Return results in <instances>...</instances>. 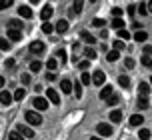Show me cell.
Returning a JSON list of instances; mask_svg holds the SVG:
<instances>
[{"mask_svg": "<svg viewBox=\"0 0 152 140\" xmlns=\"http://www.w3.org/2000/svg\"><path fill=\"white\" fill-rule=\"evenodd\" d=\"M2 86H4V78L0 76V88H2Z\"/></svg>", "mask_w": 152, "mask_h": 140, "instance_id": "cell-52", "label": "cell"}, {"mask_svg": "<svg viewBox=\"0 0 152 140\" xmlns=\"http://www.w3.org/2000/svg\"><path fill=\"white\" fill-rule=\"evenodd\" d=\"M112 94H114V88L110 84H108V86H102V90H100V98H102V100H108Z\"/></svg>", "mask_w": 152, "mask_h": 140, "instance_id": "cell-9", "label": "cell"}, {"mask_svg": "<svg viewBox=\"0 0 152 140\" xmlns=\"http://www.w3.org/2000/svg\"><path fill=\"white\" fill-rule=\"evenodd\" d=\"M120 58V52H116V50H110V52H106V60L108 62H116Z\"/></svg>", "mask_w": 152, "mask_h": 140, "instance_id": "cell-23", "label": "cell"}, {"mask_svg": "<svg viewBox=\"0 0 152 140\" xmlns=\"http://www.w3.org/2000/svg\"><path fill=\"white\" fill-rule=\"evenodd\" d=\"M32 106L36 108V112H42V110L48 108V100H46V98H42V96H36V98L32 100Z\"/></svg>", "mask_w": 152, "mask_h": 140, "instance_id": "cell-3", "label": "cell"}, {"mask_svg": "<svg viewBox=\"0 0 152 140\" xmlns=\"http://www.w3.org/2000/svg\"><path fill=\"white\" fill-rule=\"evenodd\" d=\"M118 100H120V98H118V94H112V96L108 98V106H114V104H118Z\"/></svg>", "mask_w": 152, "mask_h": 140, "instance_id": "cell-42", "label": "cell"}, {"mask_svg": "<svg viewBox=\"0 0 152 140\" xmlns=\"http://www.w3.org/2000/svg\"><path fill=\"white\" fill-rule=\"evenodd\" d=\"M14 60H6V66H8V68H14Z\"/></svg>", "mask_w": 152, "mask_h": 140, "instance_id": "cell-51", "label": "cell"}, {"mask_svg": "<svg viewBox=\"0 0 152 140\" xmlns=\"http://www.w3.org/2000/svg\"><path fill=\"white\" fill-rule=\"evenodd\" d=\"M138 138L140 140H150V130H148V128H142V130L138 132Z\"/></svg>", "mask_w": 152, "mask_h": 140, "instance_id": "cell-31", "label": "cell"}, {"mask_svg": "<svg viewBox=\"0 0 152 140\" xmlns=\"http://www.w3.org/2000/svg\"><path fill=\"white\" fill-rule=\"evenodd\" d=\"M54 30L60 32V34H64V32L68 30V20H58V22L54 24Z\"/></svg>", "mask_w": 152, "mask_h": 140, "instance_id": "cell-10", "label": "cell"}, {"mask_svg": "<svg viewBox=\"0 0 152 140\" xmlns=\"http://www.w3.org/2000/svg\"><path fill=\"white\" fill-rule=\"evenodd\" d=\"M92 82L96 86H104V82H106V74L102 72V70H96L94 74H92Z\"/></svg>", "mask_w": 152, "mask_h": 140, "instance_id": "cell-5", "label": "cell"}, {"mask_svg": "<svg viewBox=\"0 0 152 140\" xmlns=\"http://www.w3.org/2000/svg\"><path fill=\"white\" fill-rule=\"evenodd\" d=\"M96 130H98V134H100V136H106V138L114 134V128H112L110 124H106V122H100V124L96 126Z\"/></svg>", "mask_w": 152, "mask_h": 140, "instance_id": "cell-2", "label": "cell"}, {"mask_svg": "<svg viewBox=\"0 0 152 140\" xmlns=\"http://www.w3.org/2000/svg\"><path fill=\"white\" fill-rule=\"evenodd\" d=\"M112 16H114V18H120V16H122V10L114 6V8H112Z\"/></svg>", "mask_w": 152, "mask_h": 140, "instance_id": "cell-45", "label": "cell"}, {"mask_svg": "<svg viewBox=\"0 0 152 140\" xmlns=\"http://www.w3.org/2000/svg\"><path fill=\"white\" fill-rule=\"evenodd\" d=\"M136 12H140V16H146L148 14V2H140L136 6Z\"/></svg>", "mask_w": 152, "mask_h": 140, "instance_id": "cell-24", "label": "cell"}, {"mask_svg": "<svg viewBox=\"0 0 152 140\" xmlns=\"http://www.w3.org/2000/svg\"><path fill=\"white\" fill-rule=\"evenodd\" d=\"M10 42H18V40L22 38V32L20 30H8V36H6Z\"/></svg>", "mask_w": 152, "mask_h": 140, "instance_id": "cell-15", "label": "cell"}, {"mask_svg": "<svg viewBox=\"0 0 152 140\" xmlns=\"http://www.w3.org/2000/svg\"><path fill=\"white\" fill-rule=\"evenodd\" d=\"M124 64H126V68H134V60H132V58H126Z\"/></svg>", "mask_w": 152, "mask_h": 140, "instance_id": "cell-48", "label": "cell"}, {"mask_svg": "<svg viewBox=\"0 0 152 140\" xmlns=\"http://www.w3.org/2000/svg\"><path fill=\"white\" fill-rule=\"evenodd\" d=\"M88 64H90L88 60H80V62H78V68L82 70V72H86V68H88Z\"/></svg>", "mask_w": 152, "mask_h": 140, "instance_id": "cell-43", "label": "cell"}, {"mask_svg": "<svg viewBox=\"0 0 152 140\" xmlns=\"http://www.w3.org/2000/svg\"><path fill=\"white\" fill-rule=\"evenodd\" d=\"M40 68H42V62L40 60H32L30 62V72H38Z\"/></svg>", "mask_w": 152, "mask_h": 140, "instance_id": "cell-33", "label": "cell"}, {"mask_svg": "<svg viewBox=\"0 0 152 140\" xmlns=\"http://www.w3.org/2000/svg\"><path fill=\"white\" fill-rule=\"evenodd\" d=\"M84 56H86V60L90 62V60H94V58H96V50H94L92 46H86V48H84Z\"/></svg>", "mask_w": 152, "mask_h": 140, "instance_id": "cell-19", "label": "cell"}, {"mask_svg": "<svg viewBox=\"0 0 152 140\" xmlns=\"http://www.w3.org/2000/svg\"><path fill=\"white\" fill-rule=\"evenodd\" d=\"M56 66H58V60H56V58H48V60H46V68L50 70V72H52Z\"/></svg>", "mask_w": 152, "mask_h": 140, "instance_id": "cell-30", "label": "cell"}, {"mask_svg": "<svg viewBox=\"0 0 152 140\" xmlns=\"http://www.w3.org/2000/svg\"><path fill=\"white\" fill-rule=\"evenodd\" d=\"M18 134H22L24 138H34V130H32L28 124H18V130H16Z\"/></svg>", "mask_w": 152, "mask_h": 140, "instance_id": "cell-4", "label": "cell"}, {"mask_svg": "<svg viewBox=\"0 0 152 140\" xmlns=\"http://www.w3.org/2000/svg\"><path fill=\"white\" fill-rule=\"evenodd\" d=\"M134 40H136V42H146V40H148V32L138 30L136 34H134Z\"/></svg>", "mask_w": 152, "mask_h": 140, "instance_id": "cell-21", "label": "cell"}, {"mask_svg": "<svg viewBox=\"0 0 152 140\" xmlns=\"http://www.w3.org/2000/svg\"><path fill=\"white\" fill-rule=\"evenodd\" d=\"M82 2H74V6H72V12H80V10H82Z\"/></svg>", "mask_w": 152, "mask_h": 140, "instance_id": "cell-44", "label": "cell"}, {"mask_svg": "<svg viewBox=\"0 0 152 140\" xmlns=\"http://www.w3.org/2000/svg\"><path fill=\"white\" fill-rule=\"evenodd\" d=\"M60 90L64 94H70V92H72V82H70V80H66V78H64V80H60Z\"/></svg>", "mask_w": 152, "mask_h": 140, "instance_id": "cell-16", "label": "cell"}, {"mask_svg": "<svg viewBox=\"0 0 152 140\" xmlns=\"http://www.w3.org/2000/svg\"><path fill=\"white\" fill-rule=\"evenodd\" d=\"M20 80H22V84H30V74H22Z\"/></svg>", "mask_w": 152, "mask_h": 140, "instance_id": "cell-46", "label": "cell"}, {"mask_svg": "<svg viewBox=\"0 0 152 140\" xmlns=\"http://www.w3.org/2000/svg\"><path fill=\"white\" fill-rule=\"evenodd\" d=\"M18 14L22 16V18H28V20H30V18H32V10H30V6L22 4V6L18 8Z\"/></svg>", "mask_w": 152, "mask_h": 140, "instance_id": "cell-14", "label": "cell"}, {"mask_svg": "<svg viewBox=\"0 0 152 140\" xmlns=\"http://www.w3.org/2000/svg\"><path fill=\"white\" fill-rule=\"evenodd\" d=\"M0 50H10V40L8 38H0Z\"/></svg>", "mask_w": 152, "mask_h": 140, "instance_id": "cell-37", "label": "cell"}, {"mask_svg": "<svg viewBox=\"0 0 152 140\" xmlns=\"http://www.w3.org/2000/svg\"><path fill=\"white\" fill-rule=\"evenodd\" d=\"M52 30H54V26L50 22H42V32H44V34H50Z\"/></svg>", "mask_w": 152, "mask_h": 140, "instance_id": "cell-38", "label": "cell"}, {"mask_svg": "<svg viewBox=\"0 0 152 140\" xmlns=\"http://www.w3.org/2000/svg\"><path fill=\"white\" fill-rule=\"evenodd\" d=\"M110 120H112V122H120L122 120V112L120 110H112V112H110Z\"/></svg>", "mask_w": 152, "mask_h": 140, "instance_id": "cell-29", "label": "cell"}, {"mask_svg": "<svg viewBox=\"0 0 152 140\" xmlns=\"http://www.w3.org/2000/svg\"><path fill=\"white\" fill-rule=\"evenodd\" d=\"M80 38H82L84 42H86V44H88V46H92V44H94V42H96V38H94V36H92L90 32H86V30H82V32H80Z\"/></svg>", "mask_w": 152, "mask_h": 140, "instance_id": "cell-13", "label": "cell"}, {"mask_svg": "<svg viewBox=\"0 0 152 140\" xmlns=\"http://www.w3.org/2000/svg\"><path fill=\"white\" fill-rule=\"evenodd\" d=\"M92 26H96V28H102V30H104L106 20H102V18H94V20H92Z\"/></svg>", "mask_w": 152, "mask_h": 140, "instance_id": "cell-32", "label": "cell"}, {"mask_svg": "<svg viewBox=\"0 0 152 140\" xmlns=\"http://www.w3.org/2000/svg\"><path fill=\"white\" fill-rule=\"evenodd\" d=\"M52 16V6L50 4H46L42 10H40V18H42V22H48V18Z\"/></svg>", "mask_w": 152, "mask_h": 140, "instance_id": "cell-8", "label": "cell"}, {"mask_svg": "<svg viewBox=\"0 0 152 140\" xmlns=\"http://www.w3.org/2000/svg\"><path fill=\"white\" fill-rule=\"evenodd\" d=\"M8 140H24L22 134H18V132H10L8 134Z\"/></svg>", "mask_w": 152, "mask_h": 140, "instance_id": "cell-41", "label": "cell"}, {"mask_svg": "<svg viewBox=\"0 0 152 140\" xmlns=\"http://www.w3.org/2000/svg\"><path fill=\"white\" fill-rule=\"evenodd\" d=\"M140 62L144 64L146 68H152V58H150V56H142V58H140Z\"/></svg>", "mask_w": 152, "mask_h": 140, "instance_id": "cell-39", "label": "cell"}, {"mask_svg": "<svg viewBox=\"0 0 152 140\" xmlns=\"http://www.w3.org/2000/svg\"><path fill=\"white\" fill-rule=\"evenodd\" d=\"M56 60H58L60 64L66 62V50H64V48H58V52H56Z\"/></svg>", "mask_w": 152, "mask_h": 140, "instance_id": "cell-26", "label": "cell"}, {"mask_svg": "<svg viewBox=\"0 0 152 140\" xmlns=\"http://www.w3.org/2000/svg\"><path fill=\"white\" fill-rule=\"evenodd\" d=\"M118 84H120L122 88H128L130 86V78L126 76V74H120V76H118Z\"/></svg>", "mask_w": 152, "mask_h": 140, "instance_id": "cell-25", "label": "cell"}, {"mask_svg": "<svg viewBox=\"0 0 152 140\" xmlns=\"http://www.w3.org/2000/svg\"><path fill=\"white\" fill-rule=\"evenodd\" d=\"M92 140H102V138H92Z\"/></svg>", "mask_w": 152, "mask_h": 140, "instance_id": "cell-54", "label": "cell"}, {"mask_svg": "<svg viewBox=\"0 0 152 140\" xmlns=\"http://www.w3.org/2000/svg\"><path fill=\"white\" fill-rule=\"evenodd\" d=\"M134 14H136V6L130 4V6H128V16H134Z\"/></svg>", "mask_w": 152, "mask_h": 140, "instance_id": "cell-49", "label": "cell"}, {"mask_svg": "<svg viewBox=\"0 0 152 140\" xmlns=\"http://www.w3.org/2000/svg\"><path fill=\"white\" fill-rule=\"evenodd\" d=\"M12 6V0H0V10H6Z\"/></svg>", "mask_w": 152, "mask_h": 140, "instance_id": "cell-40", "label": "cell"}, {"mask_svg": "<svg viewBox=\"0 0 152 140\" xmlns=\"http://www.w3.org/2000/svg\"><path fill=\"white\" fill-rule=\"evenodd\" d=\"M144 56H152V46L150 44H144Z\"/></svg>", "mask_w": 152, "mask_h": 140, "instance_id": "cell-47", "label": "cell"}, {"mask_svg": "<svg viewBox=\"0 0 152 140\" xmlns=\"http://www.w3.org/2000/svg\"><path fill=\"white\" fill-rule=\"evenodd\" d=\"M118 40H130V32L128 30H118Z\"/></svg>", "mask_w": 152, "mask_h": 140, "instance_id": "cell-35", "label": "cell"}, {"mask_svg": "<svg viewBox=\"0 0 152 140\" xmlns=\"http://www.w3.org/2000/svg\"><path fill=\"white\" fill-rule=\"evenodd\" d=\"M142 122H144L142 114H132V116H130V122H128V124H130V126H140Z\"/></svg>", "mask_w": 152, "mask_h": 140, "instance_id": "cell-17", "label": "cell"}, {"mask_svg": "<svg viewBox=\"0 0 152 140\" xmlns=\"http://www.w3.org/2000/svg\"><path fill=\"white\" fill-rule=\"evenodd\" d=\"M46 100L52 102V104H60V94L56 92L54 88H48V90H46Z\"/></svg>", "mask_w": 152, "mask_h": 140, "instance_id": "cell-6", "label": "cell"}, {"mask_svg": "<svg viewBox=\"0 0 152 140\" xmlns=\"http://www.w3.org/2000/svg\"><path fill=\"white\" fill-rule=\"evenodd\" d=\"M72 92H76V98H80V96H82V84H80V80L72 82Z\"/></svg>", "mask_w": 152, "mask_h": 140, "instance_id": "cell-22", "label": "cell"}, {"mask_svg": "<svg viewBox=\"0 0 152 140\" xmlns=\"http://www.w3.org/2000/svg\"><path fill=\"white\" fill-rule=\"evenodd\" d=\"M24 26H22V22L18 20V18H14V20H10L8 22V30H22Z\"/></svg>", "mask_w": 152, "mask_h": 140, "instance_id": "cell-18", "label": "cell"}, {"mask_svg": "<svg viewBox=\"0 0 152 140\" xmlns=\"http://www.w3.org/2000/svg\"><path fill=\"white\" fill-rule=\"evenodd\" d=\"M46 80L54 82V80H56V74H54V72H48V74H46Z\"/></svg>", "mask_w": 152, "mask_h": 140, "instance_id": "cell-50", "label": "cell"}, {"mask_svg": "<svg viewBox=\"0 0 152 140\" xmlns=\"http://www.w3.org/2000/svg\"><path fill=\"white\" fill-rule=\"evenodd\" d=\"M80 84H92L90 72H82V76H80Z\"/></svg>", "mask_w": 152, "mask_h": 140, "instance_id": "cell-28", "label": "cell"}, {"mask_svg": "<svg viewBox=\"0 0 152 140\" xmlns=\"http://www.w3.org/2000/svg\"><path fill=\"white\" fill-rule=\"evenodd\" d=\"M24 96H26V90H24V88H18V90H14V100H22Z\"/></svg>", "mask_w": 152, "mask_h": 140, "instance_id": "cell-34", "label": "cell"}, {"mask_svg": "<svg viewBox=\"0 0 152 140\" xmlns=\"http://www.w3.org/2000/svg\"><path fill=\"white\" fill-rule=\"evenodd\" d=\"M150 84H152V76H150Z\"/></svg>", "mask_w": 152, "mask_h": 140, "instance_id": "cell-55", "label": "cell"}, {"mask_svg": "<svg viewBox=\"0 0 152 140\" xmlns=\"http://www.w3.org/2000/svg\"><path fill=\"white\" fill-rule=\"evenodd\" d=\"M24 118H26V122H28V126H40V124H42V116L38 114L36 110H26V114H24Z\"/></svg>", "mask_w": 152, "mask_h": 140, "instance_id": "cell-1", "label": "cell"}, {"mask_svg": "<svg viewBox=\"0 0 152 140\" xmlns=\"http://www.w3.org/2000/svg\"><path fill=\"white\" fill-rule=\"evenodd\" d=\"M30 52H32V54H40V52H44V42L34 40V42L30 44Z\"/></svg>", "mask_w": 152, "mask_h": 140, "instance_id": "cell-7", "label": "cell"}, {"mask_svg": "<svg viewBox=\"0 0 152 140\" xmlns=\"http://www.w3.org/2000/svg\"><path fill=\"white\" fill-rule=\"evenodd\" d=\"M10 102H12V94L8 92V90H2V92H0V104L8 106Z\"/></svg>", "mask_w": 152, "mask_h": 140, "instance_id": "cell-12", "label": "cell"}, {"mask_svg": "<svg viewBox=\"0 0 152 140\" xmlns=\"http://www.w3.org/2000/svg\"><path fill=\"white\" fill-rule=\"evenodd\" d=\"M122 48H124V42H122V40H114V42H112V50L120 52Z\"/></svg>", "mask_w": 152, "mask_h": 140, "instance_id": "cell-36", "label": "cell"}, {"mask_svg": "<svg viewBox=\"0 0 152 140\" xmlns=\"http://www.w3.org/2000/svg\"><path fill=\"white\" fill-rule=\"evenodd\" d=\"M138 108L140 110H146V108H150V104H148V98H142V96H138Z\"/></svg>", "mask_w": 152, "mask_h": 140, "instance_id": "cell-27", "label": "cell"}, {"mask_svg": "<svg viewBox=\"0 0 152 140\" xmlns=\"http://www.w3.org/2000/svg\"><path fill=\"white\" fill-rule=\"evenodd\" d=\"M138 92H140V96H142V98H148V94H150V84H148V82H140Z\"/></svg>", "mask_w": 152, "mask_h": 140, "instance_id": "cell-11", "label": "cell"}, {"mask_svg": "<svg viewBox=\"0 0 152 140\" xmlns=\"http://www.w3.org/2000/svg\"><path fill=\"white\" fill-rule=\"evenodd\" d=\"M148 12H152V2H148Z\"/></svg>", "mask_w": 152, "mask_h": 140, "instance_id": "cell-53", "label": "cell"}, {"mask_svg": "<svg viewBox=\"0 0 152 140\" xmlns=\"http://www.w3.org/2000/svg\"><path fill=\"white\" fill-rule=\"evenodd\" d=\"M110 26H112L114 30H122L126 24H124V20H122V18H114L112 22H110Z\"/></svg>", "mask_w": 152, "mask_h": 140, "instance_id": "cell-20", "label": "cell"}]
</instances>
